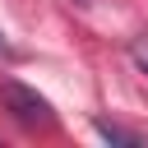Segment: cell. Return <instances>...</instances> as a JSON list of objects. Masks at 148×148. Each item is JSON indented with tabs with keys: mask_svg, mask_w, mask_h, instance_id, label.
<instances>
[{
	"mask_svg": "<svg viewBox=\"0 0 148 148\" xmlns=\"http://www.w3.org/2000/svg\"><path fill=\"white\" fill-rule=\"evenodd\" d=\"M0 111L9 116V120H18L23 130H51L56 125V111H51V102L42 97V92H32L28 83H0Z\"/></svg>",
	"mask_w": 148,
	"mask_h": 148,
	"instance_id": "cell-1",
	"label": "cell"
},
{
	"mask_svg": "<svg viewBox=\"0 0 148 148\" xmlns=\"http://www.w3.org/2000/svg\"><path fill=\"white\" fill-rule=\"evenodd\" d=\"M92 130H97L106 143H120V148H143V139H139L134 130H125V125H111V120H102V116L92 120Z\"/></svg>",
	"mask_w": 148,
	"mask_h": 148,
	"instance_id": "cell-2",
	"label": "cell"
},
{
	"mask_svg": "<svg viewBox=\"0 0 148 148\" xmlns=\"http://www.w3.org/2000/svg\"><path fill=\"white\" fill-rule=\"evenodd\" d=\"M130 60H134V69H139V74H148V32L130 37Z\"/></svg>",
	"mask_w": 148,
	"mask_h": 148,
	"instance_id": "cell-3",
	"label": "cell"
},
{
	"mask_svg": "<svg viewBox=\"0 0 148 148\" xmlns=\"http://www.w3.org/2000/svg\"><path fill=\"white\" fill-rule=\"evenodd\" d=\"M0 56H9V42H5V32H0Z\"/></svg>",
	"mask_w": 148,
	"mask_h": 148,
	"instance_id": "cell-4",
	"label": "cell"
},
{
	"mask_svg": "<svg viewBox=\"0 0 148 148\" xmlns=\"http://www.w3.org/2000/svg\"><path fill=\"white\" fill-rule=\"evenodd\" d=\"M74 5H88V0H74Z\"/></svg>",
	"mask_w": 148,
	"mask_h": 148,
	"instance_id": "cell-5",
	"label": "cell"
}]
</instances>
